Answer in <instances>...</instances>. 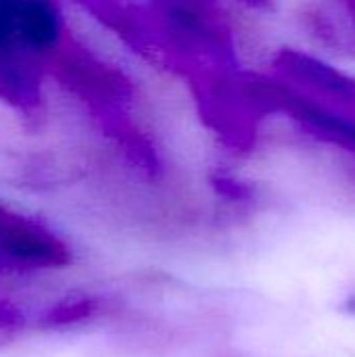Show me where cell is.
I'll use <instances>...</instances> for the list:
<instances>
[{
	"instance_id": "1",
	"label": "cell",
	"mask_w": 355,
	"mask_h": 357,
	"mask_svg": "<svg viewBox=\"0 0 355 357\" xmlns=\"http://www.w3.org/2000/svg\"><path fill=\"white\" fill-rule=\"evenodd\" d=\"M65 38L56 0H0V100L36 111L46 63Z\"/></svg>"
},
{
	"instance_id": "2",
	"label": "cell",
	"mask_w": 355,
	"mask_h": 357,
	"mask_svg": "<svg viewBox=\"0 0 355 357\" xmlns=\"http://www.w3.org/2000/svg\"><path fill=\"white\" fill-rule=\"evenodd\" d=\"M46 71L73 96L88 105L109 130L123 134V144H136V136L126 132L123 107L132 98L130 79L86 46L67 36L46 63Z\"/></svg>"
},
{
	"instance_id": "3",
	"label": "cell",
	"mask_w": 355,
	"mask_h": 357,
	"mask_svg": "<svg viewBox=\"0 0 355 357\" xmlns=\"http://www.w3.org/2000/svg\"><path fill=\"white\" fill-rule=\"evenodd\" d=\"M274 69L276 79L297 94L355 117V79L345 71L299 50H282Z\"/></svg>"
},
{
	"instance_id": "4",
	"label": "cell",
	"mask_w": 355,
	"mask_h": 357,
	"mask_svg": "<svg viewBox=\"0 0 355 357\" xmlns=\"http://www.w3.org/2000/svg\"><path fill=\"white\" fill-rule=\"evenodd\" d=\"M343 307H345L347 312H355V295H352V297L345 301V305H343Z\"/></svg>"
},
{
	"instance_id": "5",
	"label": "cell",
	"mask_w": 355,
	"mask_h": 357,
	"mask_svg": "<svg viewBox=\"0 0 355 357\" xmlns=\"http://www.w3.org/2000/svg\"><path fill=\"white\" fill-rule=\"evenodd\" d=\"M241 2H247L251 6H259V4H268V0H241Z\"/></svg>"
}]
</instances>
